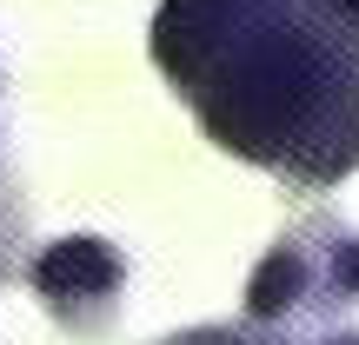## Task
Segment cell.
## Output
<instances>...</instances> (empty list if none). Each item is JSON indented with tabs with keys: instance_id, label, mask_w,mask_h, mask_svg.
Returning <instances> with one entry per match:
<instances>
[{
	"instance_id": "7a4b0ae2",
	"label": "cell",
	"mask_w": 359,
	"mask_h": 345,
	"mask_svg": "<svg viewBox=\"0 0 359 345\" xmlns=\"http://www.w3.org/2000/svg\"><path fill=\"white\" fill-rule=\"evenodd\" d=\"M359 306V232L313 219V226L286 232L246 279V319L286 325L306 312H346Z\"/></svg>"
},
{
	"instance_id": "8992f818",
	"label": "cell",
	"mask_w": 359,
	"mask_h": 345,
	"mask_svg": "<svg viewBox=\"0 0 359 345\" xmlns=\"http://www.w3.org/2000/svg\"><path fill=\"white\" fill-rule=\"evenodd\" d=\"M320 345H359V339H320Z\"/></svg>"
},
{
	"instance_id": "6da1fadb",
	"label": "cell",
	"mask_w": 359,
	"mask_h": 345,
	"mask_svg": "<svg viewBox=\"0 0 359 345\" xmlns=\"http://www.w3.org/2000/svg\"><path fill=\"white\" fill-rule=\"evenodd\" d=\"M154 66L219 153L299 192L359 173V40L320 0H160Z\"/></svg>"
},
{
	"instance_id": "5b68a950",
	"label": "cell",
	"mask_w": 359,
	"mask_h": 345,
	"mask_svg": "<svg viewBox=\"0 0 359 345\" xmlns=\"http://www.w3.org/2000/svg\"><path fill=\"white\" fill-rule=\"evenodd\" d=\"M320 7H326V13H333V20L346 27L353 40H359V0H320Z\"/></svg>"
},
{
	"instance_id": "277c9868",
	"label": "cell",
	"mask_w": 359,
	"mask_h": 345,
	"mask_svg": "<svg viewBox=\"0 0 359 345\" xmlns=\"http://www.w3.org/2000/svg\"><path fill=\"white\" fill-rule=\"evenodd\" d=\"M160 345H280V339H266L259 319H246V325H193V332H173Z\"/></svg>"
},
{
	"instance_id": "3957f363",
	"label": "cell",
	"mask_w": 359,
	"mask_h": 345,
	"mask_svg": "<svg viewBox=\"0 0 359 345\" xmlns=\"http://www.w3.org/2000/svg\"><path fill=\"white\" fill-rule=\"evenodd\" d=\"M27 286L40 293V306L60 325L100 332V325L114 319L120 293H127V259H120V246L93 239V232H67V239H53V246L34 253Z\"/></svg>"
}]
</instances>
